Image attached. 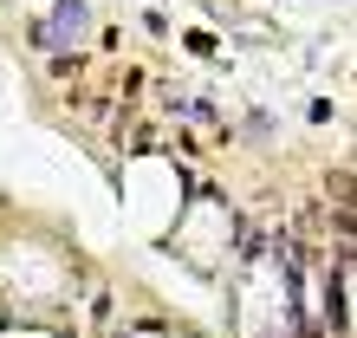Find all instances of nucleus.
I'll list each match as a JSON object with an SVG mask.
<instances>
[{
  "instance_id": "1",
  "label": "nucleus",
  "mask_w": 357,
  "mask_h": 338,
  "mask_svg": "<svg viewBox=\"0 0 357 338\" xmlns=\"http://www.w3.org/2000/svg\"><path fill=\"white\" fill-rule=\"evenodd\" d=\"M91 33V7L85 0H59L52 27H39V46H66V39H85Z\"/></svg>"
}]
</instances>
